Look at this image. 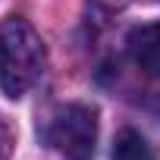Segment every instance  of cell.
Returning <instances> with one entry per match:
<instances>
[{"mask_svg": "<svg viewBox=\"0 0 160 160\" xmlns=\"http://www.w3.org/2000/svg\"><path fill=\"white\" fill-rule=\"evenodd\" d=\"M47 47L32 22L10 16L0 22V91L19 101L25 98L44 72Z\"/></svg>", "mask_w": 160, "mask_h": 160, "instance_id": "1", "label": "cell"}, {"mask_svg": "<svg viewBox=\"0 0 160 160\" xmlns=\"http://www.w3.org/2000/svg\"><path fill=\"white\" fill-rule=\"evenodd\" d=\"M126 47H129L132 63L144 75L160 78V22H144V25L132 28L126 38Z\"/></svg>", "mask_w": 160, "mask_h": 160, "instance_id": "3", "label": "cell"}, {"mask_svg": "<svg viewBox=\"0 0 160 160\" xmlns=\"http://www.w3.org/2000/svg\"><path fill=\"white\" fill-rule=\"evenodd\" d=\"M113 160H157V154L135 129H122L113 141Z\"/></svg>", "mask_w": 160, "mask_h": 160, "instance_id": "4", "label": "cell"}, {"mask_svg": "<svg viewBox=\"0 0 160 160\" xmlns=\"http://www.w3.org/2000/svg\"><path fill=\"white\" fill-rule=\"evenodd\" d=\"M44 138L66 160H91L98 144V110L88 104H63L50 113Z\"/></svg>", "mask_w": 160, "mask_h": 160, "instance_id": "2", "label": "cell"}]
</instances>
